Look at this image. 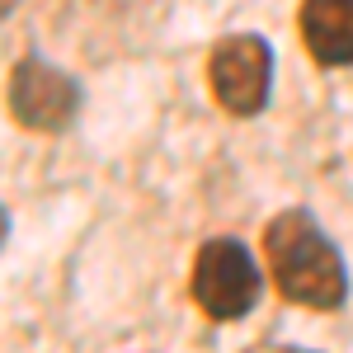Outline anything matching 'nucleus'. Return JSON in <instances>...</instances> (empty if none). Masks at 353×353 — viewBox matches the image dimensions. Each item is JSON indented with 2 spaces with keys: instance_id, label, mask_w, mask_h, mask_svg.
<instances>
[{
  "instance_id": "obj_1",
  "label": "nucleus",
  "mask_w": 353,
  "mask_h": 353,
  "mask_svg": "<svg viewBox=\"0 0 353 353\" xmlns=\"http://www.w3.org/2000/svg\"><path fill=\"white\" fill-rule=\"evenodd\" d=\"M264 259H269V273H273V283H278V292L288 301H297V306L334 311L349 297L344 254L334 250V241L301 208L278 212L264 226Z\"/></svg>"
},
{
  "instance_id": "obj_2",
  "label": "nucleus",
  "mask_w": 353,
  "mask_h": 353,
  "mask_svg": "<svg viewBox=\"0 0 353 353\" xmlns=\"http://www.w3.org/2000/svg\"><path fill=\"white\" fill-rule=\"evenodd\" d=\"M259 269L250 259V250L231 236L203 241L193 259V301L212 316V321H241L259 301Z\"/></svg>"
},
{
  "instance_id": "obj_3",
  "label": "nucleus",
  "mask_w": 353,
  "mask_h": 353,
  "mask_svg": "<svg viewBox=\"0 0 353 353\" xmlns=\"http://www.w3.org/2000/svg\"><path fill=\"white\" fill-rule=\"evenodd\" d=\"M208 81L212 94L226 113L236 118H254L269 104V85H273V52L259 33H231L221 38L212 57H208Z\"/></svg>"
},
{
  "instance_id": "obj_4",
  "label": "nucleus",
  "mask_w": 353,
  "mask_h": 353,
  "mask_svg": "<svg viewBox=\"0 0 353 353\" xmlns=\"http://www.w3.org/2000/svg\"><path fill=\"white\" fill-rule=\"evenodd\" d=\"M10 113L33 132H61L81 113V85L43 57H24L10 76Z\"/></svg>"
},
{
  "instance_id": "obj_5",
  "label": "nucleus",
  "mask_w": 353,
  "mask_h": 353,
  "mask_svg": "<svg viewBox=\"0 0 353 353\" xmlns=\"http://www.w3.org/2000/svg\"><path fill=\"white\" fill-rule=\"evenodd\" d=\"M297 24L321 66H353V0H301Z\"/></svg>"
},
{
  "instance_id": "obj_6",
  "label": "nucleus",
  "mask_w": 353,
  "mask_h": 353,
  "mask_svg": "<svg viewBox=\"0 0 353 353\" xmlns=\"http://www.w3.org/2000/svg\"><path fill=\"white\" fill-rule=\"evenodd\" d=\"M250 353H306V349H288V344H259V349H250Z\"/></svg>"
}]
</instances>
